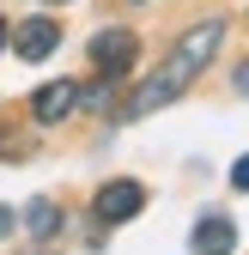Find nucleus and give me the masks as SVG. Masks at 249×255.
<instances>
[{
    "label": "nucleus",
    "mask_w": 249,
    "mask_h": 255,
    "mask_svg": "<svg viewBox=\"0 0 249 255\" xmlns=\"http://www.w3.org/2000/svg\"><path fill=\"white\" fill-rule=\"evenodd\" d=\"M6 231H12V213H6V207H0V237H6Z\"/></svg>",
    "instance_id": "obj_9"
},
{
    "label": "nucleus",
    "mask_w": 249,
    "mask_h": 255,
    "mask_svg": "<svg viewBox=\"0 0 249 255\" xmlns=\"http://www.w3.org/2000/svg\"><path fill=\"white\" fill-rule=\"evenodd\" d=\"M231 188H243V195H249V152H243L237 164H231Z\"/></svg>",
    "instance_id": "obj_8"
},
{
    "label": "nucleus",
    "mask_w": 249,
    "mask_h": 255,
    "mask_svg": "<svg viewBox=\"0 0 249 255\" xmlns=\"http://www.w3.org/2000/svg\"><path fill=\"white\" fill-rule=\"evenodd\" d=\"M134 55H140L134 30H98V37H91V61H98V73H104V79L128 73V67H134Z\"/></svg>",
    "instance_id": "obj_3"
},
{
    "label": "nucleus",
    "mask_w": 249,
    "mask_h": 255,
    "mask_svg": "<svg viewBox=\"0 0 249 255\" xmlns=\"http://www.w3.org/2000/svg\"><path fill=\"white\" fill-rule=\"evenodd\" d=\"M219 43H225V18H195V24L176 37V49L164 55V67L152 73V79H140V85H134V98L122 104V116H152V110L176 104L182 91L201 79V67L219 55Z\"/></svg>",
    "instance_id": "obj_1"
},
{
    "label": "nucleus",
    "mask_w": 249,
    "mask_h": 255,
    "mask_svg": "<svg viewBox=\"0 0 249 255\" xmlns=\"http://www.w3.org/2000/svg\"><path fill=\"white\" fill-rule=\"evenodd\" d=\"M79 98H85V91H79L73 79H49L37 98H30V116H37L43 128H55V122H67V116L79 110Z\"/></svg>",
    "instance_id": "obj_4"
},
{
    "label": "nucleus",
    "mask_w": 249,
    "mask_h": 255,
    "mask_svg": "<svg viewBox=\"0 0 249 255\" xmlns=\"http://www.w3.org/2000/svg\"><path fill=\"white\" fill-rule=\"evenodd\" d=\"M237 91H249V61H243V73H237Z\"/></svg>",
    "instance_id": "obj_10"
},
{
    "label": "nucleus",
    "mask_w": 249,
    "mask_h": 255,
    "mask_svg": "<svg viewBox=\"0 0 249 255\" xmlns=\"http://www.w3.org/2000/svg\"><path fill=\"white\" fill-rule=\"evenodd\" d=\"M189 249H195V255H231V249H237V225H231L225 213H201Z\"/></svg>",
    "instance_id": "obj_5"
},
{
    "label": "nucleus",
    "mask_w": 249,
    "mask_h": 255,
    "mask_svg": "<svg viewBox=\"0 0 249 255\" xmlns=\"http://www.w3.org/2000/svg\"><path fill=\"white\" fill-rule=\"evenodd\" d=\"M140 207H146V188H140V182H128V176L104 182V188H98V201H91V213H98L104 225H128Z\"/></svg>",
    "instance_id": "obj_2"
},
{
    "label": "nucleus",
    "mask_w": 249,
    "mask_h": 255,
    "mask_svg": "<svg viewBox=\"0 0 249 255\" xmlns=\"http://www.w3.org/2000/svg\"><path fill=\"white\" fill-rule=\"evenodd\" d=\"M6 43H12V30H6V18H0V49H6Z\"/></svg>",
    "instance_id": "obj_11"
},
{
    "label": "nucleus",
    "mask_w": 249,
    "mask_h": 255,
    "mask_svg": "<svg viewBox=\"0 0 249 255\" xmlns=\"http://www.w3.org/2000/svg\"><path fill=\"white\" fill-rule=\"evenodd\" d=\"M37 255H49V249H37Z\"/></svg>",
    "instance_id": "obj_12"
},
{
    "label": "nucleus",
    "mask_w": 249,
    "mask_h": 255,
    "mask_svg": "<svg viewBox=\"0 0 249 255\" xmlns=\"http://www.w3.org/2000/svg\"><path fill=\"white\" fill-rule=\"evenodd\" d=\"M24 225H30V237H55L61 231V207L55 201H30L24 207Z\"/></svg>",
    "instance_id": "obj_7"
},
{
    "label": "nucleus",
    "mask_w": 249,
    "mask_h": 255,
    "mask_svg": "<svg viewBox=\"0 0 249 255\" xmlns=\"http://www.w3.org/2000/svg\"><path fill=\"white\" fill-rule=\"evenodd\" d=\"M55 43H61V24H55V18H24V24L12 30L18 61H43V55H55Z\"/></svg>",
    "instance_id": "obj_6"
}]
</instances>
